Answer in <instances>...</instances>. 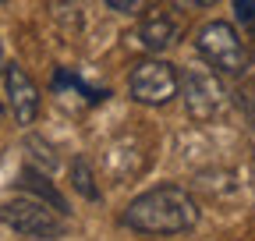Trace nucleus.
Wrapping results in <instances>:
<instances>
[{
    "instance_id": "obj_1",
    "label": "nucleus",
    "mask_w": 255,
    "mask_h": 241,
    "mask_svg": "<svg viewBox=\"0 0 255 241\" xmlns=\"http://www.w3.org/2000/svg\"><path fill=\"white\" fill-rule=\"evenodd\" d=\"M121 227L145 238H174L199 224V202L181 185H156L121 209Z\"/></svg>"
},
{
    "instance_id": "obj_2",
    "label": "nucleus",
    "mask_w": 255,
    "mask_h": 241,
    "mask_svg": "<svg viewBox=\"0 0 255 241\" xmlns=\"http://www.w3.org/2000/svg\"><path fill=\"white\" fill-rule=\"evenodd\" d=\"M195 50L216 75L241 78L252 68V46L241 39V32L231 21H206L195 32Z\"/></svg>"
},
{
    "instance_id": "obj_3",
    "label": "nucleus",
    "mask_w": 255,
    "mask_h": 241,
    "mask_svg": "<svg viewBox=\"0 0 255 241\" xmlns=\"http://www.w3.org/2000/svg\"><path fill=\"white\" fill-rule=\"evenodd\" d=\"M0 224L21 238H36V241H57L68 234V217L57 213L50 202L32 199V195H21L0 206Z\"/></svg>"
},
{
    "instance_id": "obj_4",
    "label": "nucleus",
    "mask_w": 255,
    "mask_h": 241,
    "mask_svg": "<svg viewBox=\"0 0 255 241\" xmlns=\"http://www.w3.org/2000/svg\"><path fill=\"white\" fill-rule=\"evenodd\" d=\"M128 93L142 107H167L174 96H181V71L170 60L145 57L128 75Z\"/></svg>"
},
{
    "instance_id": "obj_5",
    "label": "nucleus",
    "mask_w": 255,
    "mask_h": 241,
    "mask_svg": "<svg viewBox=\"0 0 255 241\" xmlns=\"http://www.w3.org/2000/svg\"><path fill=\"white\" fill-rule=\"evenodd\" d=\"M181 100L188 117L195 120H213L223 107H227V89H223L220 75L206 64V68H188L181 75Z\"/></svg>"
},
{
    "instance_id": "obj_6",
    "label": "nucleus",
    "mask_w": 255,
    "mask_h": 241,
    "mask_svg": "<svg viewBox=\"0 0 255 241\" xmlns=\"http://www.w3.org/2000/svg\"><path fill=\"white\" fill-rule=\"evenodd\" d=\"M4 96L18 128H28L39 117V89L21 64H4Z\"/></svg>"
},
{
    "instance_id": "obj_7",
    "label": "nucleus",
    "mask_w": 255,
    "mask_h": 241,
    "mask_svg": "<svg viewBox=\"0 0 255 241\" xmlns=\"http://www.w3.org/2000/svg\"><path fill=\"white\" fill-rule=\"evenodd\" d=\"M181 39V21L163 11V7H145L138 14V28H135V43L149 53H163Z\"/></svg>"
},
{
    "instance_id": "obj_8",
    "label": "nucleus",
    "mask_w": 255,
    "mask_h": 241,
    "mask_svg": "<svg viewBox=\"0 0 255 241\" xmlns=\"http://www.w3.org/2000/svg\"><path fill=\"white\" fill-rule=\"evenodd\" d=\"M14 188H18V192H28L32 199L50 202V206L57 209V213H64V217L71 213V209H68V199H64V195L53 188V181H50V177H46L36 163H32V167H21V174H18V181H14Z\"/></svg>"
},
{
    "instance_id": "obj_9",
    "label": "nucleus",
    "mask_w": 255,
    "mask_h": 241,
    "mask_svg": "<svg viewBox=\"0 0 255 241\" xmlns=\"http://www.w3.org/2000/svg\"><path fill=\"white\" fill-rule=\"evenodd\" d=\"M71 185H75V192H78L82 199L100 202V185H96V177H92V170H89V163H85L82 156L71 160Z\"/></svg>"
},
{
    "instance_id": "obj_10",
    "label": "nucleus",
    "mask_w": 255,
    "mask_h": 241,
    "mask_svg": "<svg viewBox=\"0 0 255 241\" xmlns=\"http://www.w3.org/2000/svg\"><path fill=\"white\" fill-rule=\"evenodd\" d=\"M234 103H238V110H241V117L248 120V128L255 131V78H248L238 93H234Z\"/></svg>"
},
{
    "instance_id": "obj_11",
    "label": "nucleus",
    "mask_w": 255,
    "mask_h": 241,
    "mask_svg": "<svg viewBox=\"0 0 255 241\" xmlns=\"http://www.w3.org/2000/svg\"><path fill=\"white\" fill-rule=\"evenodd\" d=\"M107 7L117 14H142L145 7H152V0H107Z\"/></svg>"
},
{
    "instance_id": "obj_12",
    "label": "nucleus",
    "mask_w": 255,
    "mask_h": 241,
    "mask_svg": "<svg viewBox=\"0 0 255 241\" xmlns=\"http://www.w3.org/2000/svg\"><path fill=\"white\" fill-rule=\"evenodd\" d=\"M234 18L248 32H255V0H234Z\"/></svg>"
},
{
    "instance_id": "obj_13",
    "label": "nucleus",
    "mask_w": 255,
    "mask_h": 241,
    "mask_svg": "<svg viewBox=\"0 0 255 241\" xmlns=\"http://www.w3.org/2000/svg\"><path fill=\"white\" fill-rule=\"evenodd\" d=\"M213 4H220V0H170V7H174V11H181V14L206 11V7H213Z\"/></svg>"
},
{
    "instance_id": "obj_14",
    "label": "nucleus",
    "mask_w": 255,
    "mask_h": 241,
    "mask_svg": "<svg viewBox=\"0 0 255 241\" xmlns=\"http://www.w3.org/2000/svg\"><path fill=\"white\" fill-rule=\"evenodd\" d=\"M0 75H4V46H0Z\"/></svg>"
},
{
    "instance_id": "obj_15",
    "label": "nucleus",
    "mask_w": 255,
    "mask_h": 241,
    "mask_svg": "<svg viewBox=\"0 0 255 241\" xmlns=\"http://www.w3.org/2000/svg\"><path fill=\"white\" fill-rule=\"evenodd\" d=\"M0 117H4V103H0Z\"/></svg>"
},
{
    "instance_id": "obj_16",
    "label": "nucleus",
    "mask_w": 255,
    "mask_h": 241,
    "mask_svg": "<svg viewBox=\"0 0 255 241\" xmlns=\"http://www.w3.org/2000/svg\"><path fill=\"white\" fill-rule=\"evenodd\" d=\"M0 4H4V0H0Z\"/></svg>"
}]
</instances>
